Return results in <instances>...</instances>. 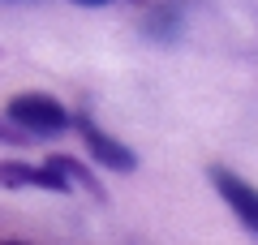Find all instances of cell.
Masks as SVG:
<instances>
[{"label":"cell","instance_id":"6da1fadb","mask_svg":"<svg viewBox=\"0 0 258 245\" xmlns=\"http://www.w3.org/2000/svg\"><path fill=\"white\" fill-rule=\"evenodd\" d=\"M9 120L22 129V134H39V138H52V134H64L69 129V108L60 99L43 91H22L9 99Z\"/></svg>","mask_w":258,"mask_h":245},{"label":"cell","instance_id":"7a4b0ae2","mask_svg":"<svg viewBox=\"0 0 258 245\" xmlns=\"http://www.w3.org/2000/svg\"><path fill=\"white\" fill-rule=\"evenodd\" d=\"M69 125H78V134H82L86 151H91L95 159L108 168V172H134V168H138V155L129 151L125 142H116L108 129H99L91 116H86V112H69Z\"/></svg>","mask_w":258,"mask_h":245},{"label":"cell","instance_id":"3957f363","mask_svg":"<svg viewBox=\"0 0 258 245\" xmlns=\"http://www.w3.org/2000/svg\"><path fill=\"white\" fill-rule=\"evenodd\" d=\"M0 185H5V190H47V194H69V181L56 172L52 163H18V159H5V163H0Z\"/></svg>","mask_w":258,"mask_h":245},{"label":"cell","instance_id":"277c9868","mask_svg":"<svg viewBox=\"0 0 258 245\" xmlns=\"http://www.w3.org/2000/svg\"><path fill=\"white\" fill-rule=\"evenodd\" d=\"M211 181H215V190H220V198L232 207V215H237L249 232H258V190L254 185H245L241 176H232L228 168H211Z\"/></svg>","mask_w":258,"mask_h":245},{"label":"cell","instance_id":"5b68a950","mask_svg":"<svg viewBox=\"0 0 258 245\" xmlns=\"http://www.w3.org/2000/svg\"><path fill=\"white\" fill-rule=\"evenodd\" d=\"M47 163H52V168H56V172H60V176H64L69 185H82V190H91V194H95L99 202L108 198V194H103V185L95 181V176L86 172V168H82L78 159H69V155H47Z\"/></svg>","mask_w":258,"mask_h":245},{"label":"cell","instance_id":"8992f818","mask_svg":"<svg viewBox=\"0 0 258 245\" xmlns=\"http://www.w3.org/2000/svg\"><path fill=\"white\" fill-rule=\"evenodd\" d=\"M22 138H26V134H22L18 125H5V120H0V142H9V146H18Z\"/></svg>","mask_w":258,"mask_h":245},{"label":"cell","instance_id":"52a82bcc","mask_svg":"<svg viewBox=\"0 0 258 245\" xmlns=\"http://www.w3.org/2000/svg\"><path fill=\"white\" fill-rule=\"evenodd\" d=\"M78 5H108V0H78Z\"/></svg>","mask_w":258,"mask_h":245}]
</instances>
